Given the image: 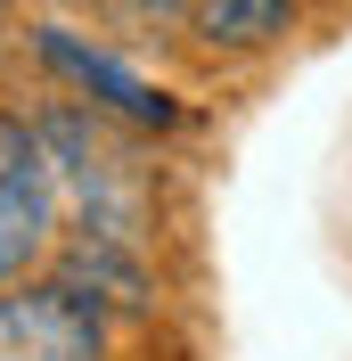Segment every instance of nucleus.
I'll list each match as a JSON object with an SVG mask.
<instances>
[{
	"instance_id": "f257e3e1",
	"label": "nucleus",
	"mask_w": 352,
	"mask_h": 361,
	"mask_svg": "<svg viewBox=\"0 0 352 361\" xmlns=\"http://www.w3.org/2000/svg\"><path fill=\"white\" fill-rule=\"evenodd\" d=\"M49 247H58V173L42 123L0 115V288H17Z\"/></svg>"
},
{
	"instance_id": "f03ea898",
	"label": "nucleus",
	"mask_w": 352,
	"mask_h": 361,
	"mask_svg": "<svg viewBox=\"0 0 352 361\" xmlns=\"http://www.w3.org/2000/svg\"><path fill=\"white\" fill-rule=\"evenodd\" d=\"M42 148H49V173H58V205H74L82 230H99V238H139V180H132V164L99 140V123H82V115H42Z\"/></svg>"
},
{
	"instance_id": "7ed1b4c3",
	"label": "nucleus",
	"mask_w": 352,
	"mask_h": 361,
	"mask_svg": "<svg viewBox=\"0 0 352 361\" xmlns=\"http://www.w3.org/2000/svg\"><path fill=\"white\" fill-rule=\"evenodd\" d=\"M99 353H107V320L82 288L66 279L0 288V361H99Z\"/></svg>"
},
{
	"instance_id": "20e7f679",
	"label": "nucleus",
	"mask_w": 352,
	"mask_h": 361,
	"mask_svg": "<svg viewBox=\"0 0 352 361\" xmlns=\"http://www.w3.org/2000/svg\"><path fill=\"white\" fill-rule=\"evenodd\" d=\"M42 66H58L74 90H90L107 115H123V123H148V132H164V123H180V107L164 99L156 82H139L123 58H107V49H90V42H74L66 25H42Z\"/></svg>"
},
{
	"instance_id": "39448f33",
	"label": "nucleus",
	"mask_w": 352,
	"mask_h": 361,
	"mask_svg": "<svg viewBox=\"0 0 352 361\" xmlns=\"http://www.w3.org/2000/svg\"><path fill=\"white\" fill-rule=\"evenodd\" d=\"M66 288H82L90 304H148V279L123 255V238H99V230H82V247H66Z\"/></svg>"
},
{
	"instance_id": "423d86ee",
	"label": "nucleus",
	"mask_w": 352,
	"mask_h": 361,
	"mask_svg": "<svg viewBox=\"0 0 352 361\" xmlns=\"http://www.w3.org/2000/svg\"><path fill=\"white\" fill-rule=\"evenodd\" d=\"M197 33L213 49H263L295 33V0H197Z\"/></svg>"
}]
</instances>
